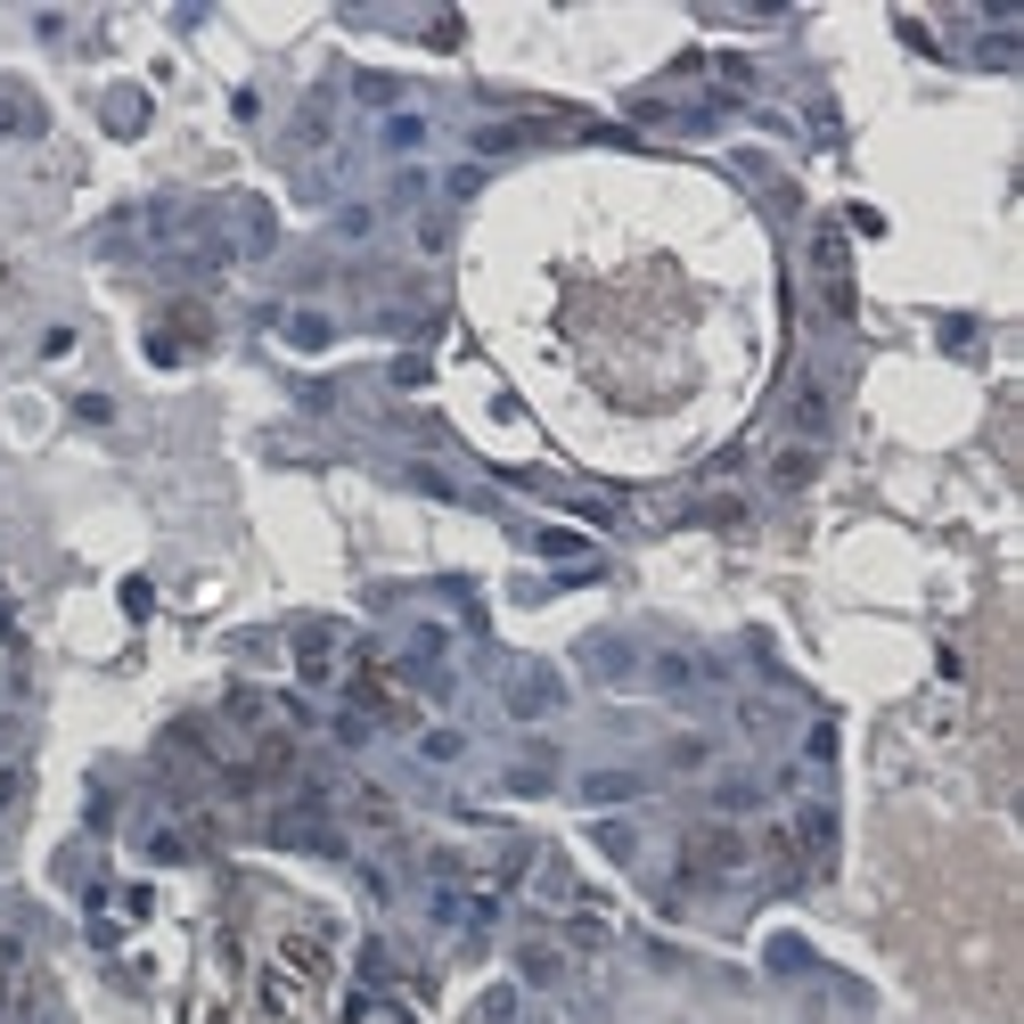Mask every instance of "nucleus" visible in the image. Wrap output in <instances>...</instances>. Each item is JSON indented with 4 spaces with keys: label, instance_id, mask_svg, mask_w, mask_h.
Returning a JSON list of instances; mask_svg holds the SVG:
<instances>
[{
    "label": "nucleus",
    "instance_id": "obj_22",
    "mask_svg": "<svg viewBox=\"0 0 1024 1024\" xmlns=\"http://www.w3.org/2000/svg\"><path fill=\"white\" fill-rule=\"evenodd\" d=\"M352 91H361L369 107H393V82H386V74H361V82H352Z\"/></svg>",
    "mask_w": 1024,
    "mask_h": 1024
},
{
    "label": "nucleus",
    "instance_id": "obj_7",
    "mask_svg": "<svg viewBox=\"0 0 1024 1024\" xmlns=\"http://www.w3.org/2000/svg\"><path fill=\"white\" fill-rule=\"evenodd\" d=\"M550 123H484L475 132V156H509V149H525V140H541Z\"/></svg>",
    "mask_w": 1024,
    "mask_h": 1024
},
{
    "label": "nucleus",
    "instance_id": "obj_4",
    "mask_svg": "<svg viewBox=\"0 0 1024 1024\" xmlns=\"http://www.w3.org/2000/svg\"><path fill=\"white\" fill-rule=\"evenodd\" d=\"M557 697H566V680H557V673H541V664H525V673L509 680V714H516V721H541Z\"/></svg>",
    "mask_w": 1024,
    "mask_h": 1024
},
{
    "label": "nucleus",
    "instance_id": "obj_3",
    "mask_svg": "<svg viewBox=\"0 0 1024 1024\" xmlns=\"http://www.w3.org/2000/svg\"><path fill=\"white\" fill-rule=\"evenodd\" d=\"M337 647H345L337 623H304V632H296V673L311 688H328V680H337Z\"/></svg>",
    "mask_w": 1024,
    "mask_h": 1024
},
{
    "label": "nucleus",
    "instance_id": "obj_18",
    "mask_svg": "<svg viewBox=\"0 0 1024 1024\" xmlns=\"http://www.w3.org/2000/svg\"><path fill=\"white\" fill-rule=\"evenodd\" d=\"M796 427H803V434H820V427H828V393H820V386H803V393H796Z\"/></svg>",
    "mask_w": 1024,
    "mask_h": 1024
},
{
    "label": "nucleus",
    "instance_id": "obj_11",
    "mask_svg": "<svg viewBox=\"0 0 1024 1024\" xmlns=\"http://www.w3.org/2000/svg\"><path fill=\"white\" fill-rule=\"evenodd\" d=\"M17 796H25V762H17L9 729H0V820H9V811H17Z\"/></svg>",
    "mask_w": 1024,
    "mask_h": 1024
},
{
    "label": "nucleus",
    "instance_id": "obj_23",
    "mask_svg": "<svg viewBox=\"0 0 1024 1024\" xmlns=\"http://www.w3.org/2000/svg\"><path fill=\"white\" fill-rule=\"evenodd\" d=\"M337 229H345V238H369V229H378V214H369V205H345Z\"/></svg>",
    "mask_w": 1024,
    "mask_h": 1024
},
{
    "label": "nucleus",
    "instance_id": "obj_2",
    "mask_svg": "<svg viewBox=\"0 0 1024 1024\" xmlns=\"http://www.w3.org/2000/svg\"><path fill=\"white\" fill-rule=\"evenodd\" d=\"M688 869L697 877H738L746 869V836L738 828H697L688 836Z\"/></svg>",
    "mask_w": 1024,
    "mask_h": 1024
},
{
    "label": "nucleus",
    "instance_id": "obj_17",
    "mask_svg": "<svg viewBox=\"0 0 1024 1024\" xmlns=\"http://www.w3.org/2000/svg\"><path fill=\"white\" fill-rule=\"evenodd\" d=\"M656 680L680 697V688H697V680H705V664H688V656H656Z\"/></svg>",
    "mask_w": 1024,
    "mask_h": 1024
},
{
    "label": "nucleus",
    "instance_id": "obj_8",
    "mask_svg": "<svg viewBox=\"0 0 1024 1024\" xmlns=\"http://www.w3.org/2000/svg\"><path fill=\"white\" fill-rule=\"evenodd\" d=\"M41 132V107L25 91H0V140H33Z\"/></svg>",
    "mask_w": 1024,
    "mask_h": 1024
},
{
    "label": "nucleus",
    "instance_id": "obj_9",
    "mask_svg": "<svg viewBox=\"0 0 1024 1024\" xmlns=\"http://www.w3.org/2000/svg\"><path fill=\"white\" fill-rule=\"evenodd\" d=\"M811 468H820V451H811V443H796V451H779L770 484H779V492H803V484H811Z\"/></svg>",
    "mask_w": 1024,
    "mask_h": 1024
},
{
    "label": "nucleus",
    "instance_id": "obj_16",
    "mask_svg": "<svg viewBox=\"0 0 1024 1024\" xmlns=\"http://www.w3.org/2000/svg\"><path fill=\"white\" fill-rule=\"evenodd\" d=\"M287 345H296V352H320L328 345V320H320V311H287Z\"/></svg>",
    "mask_w": 1024,
    "mask_h": 1024
},
{
    "label": "nucleus",
    "instance_id": "obj_13",
    "mask_svg": "<svg viewBox=\"0 0 1024 1024\" xmlns=\"http://www.w3.org/2000/svg\"><path fill=\"white\" fill-rule=\"evenodd\" d=\"M516 967H525V984H557V975H566V959H557L550 943H525V951H516Z\"/></svg>",
    "mask_w": 1024,
    "mask_h": 1024
},
{
    "label": "nucleus",
    "instance_id": "obj_10",
    "mask_svg": "<svg viewBox=\"0 0 1024 1024\" xmlns=\"http://www.w3.org/2000/svg\"><path fill=\"white\" fill-rule=\"evenodd\" d=\"M582 796H591V803H632L639 779H632V770H591V779H582Z\"/></svg>",
    "mask_w": 1024,
    "mask_h": 1024
},
{
    "label": "nucleus",
    "instance_id": "obj_20",
    "mask_svg": "<svg viewBox=\"0 0 1024 1024\" xmlns=\"http://www.w3.org/2000/svg\"><path fill=\"white\" fill-rule=\"evenodd\" d=\"M533 550H541V557H582V533L550 525V533H533Z\"/></svg>",
    "mask_w": 1024,
    "mask_h": 1024
},
{
    "label": "nucleus",
    "instance_id": "obj_14",
    "mask_svg": "<svg viewBox=\"0 0 1024 1024\" xmlns=\"http://www.w3.org/2000/svg\"><path fill=\"white\" fill-rule=\"evenodd\" d=\"M345 811H352L361 828H393V803L378 796V787H352V796H345Z\"/></svg>",
    "mask_w": 1024,
    "mask_h": 1024
},
{
    "label": "nucleus",
    "instance_id": "obj_21",
    "mask_svg": "<svg viewBox=\"0 0 1024 1024\" xmlns=\"http://www.w3.org/2000/svg\"><path fill=\"white\" fill-rule=\"evenodd\" d=\"M418 746H427V762H459V729H427Z\"/></svg>",
    "mask_w": 1024,
    "mask_h": 1024
},
{
    "label": "nucleus",
    "instance_id": "obj_6",
    "mask_svg": "<svg viewBox=\"0 0 1024 1024\" xmlns=\"http://www.w3.org/2000/svg\"><path fill=\"white\" fill-rule=\"evenodd\" d=\"M378 149L386 156H418V149H427V115H418V107H393L378 123Z\"/></svg>",
    "mask_w": 1024,
    "mask_h": 1024
},
{
    "label": "nucleus",
    "instance_id": "obj_19",
    "mask_svg": "<svg viewBox=\"0 0 1024 1024\" xmlns=\"http://www.w3.org/2000/svg\"><path fill=\"white\" fill-rule=\"evenodd\" d=\"M755 796H762L755 779H721V787H714V803H721V811H755Z\"/></svg>",
    "mask_w": 1024,
    "mask_h": 1024
},
{
    "label": "nucleus",
    "instance_id": "obj_5",
    "mask_svg": "<svg viewBox=\"0 0 1024 1024\" xmlns=\"http://www.w3.org/2000/svg\"><path fill=\"white\" fill-rule=\"evenodd\" d=\"M279 975H304V984H328V934L320 926H296L279 943Z\"/></svg>",
    "mask_w": 1024,
    "mask_h": 1024
},
{
    "label": "nucleus",
    "instance_id": "obj_1",
    "mask_svg": "<svg viewBox=\"0 0 1024 1024\" xmlns=\"http://www.w3.org/2000/svg\"><path fill=\"white\" fill-rule=\"evenodd\" d=\"M811 279H820V304L836 320H852V255H844V229H811Z\"/></svg>",
    "mask_w": 1024,
    "mask_h": 1024
},
{
    "label": "nucleus",
    "instance_id": "obj_12",
    "mask_svg": "<svg viewBox=\"0 0 1024 1024\" xmlns=\"http://www.w3.org/2000/svg\"><path fill=\"white\" fill-rule=\"evenodd\" d=\"M591 664H598V680H632V673H639L623 639H591Z\"/></svg>",
    "mask_w": 1024,
    "mask_h": 1024
},
{
    "label": "nucleus",
    "instance_id": "obj_15",
    "mask_svg": "<svg viewBox=\"0 0 1024 1024\" xmlns=\"http://www.w3.org/2000/svg\"><path fill=\"white\" fill-rule=\"evenodd\" d=\"M190 852H197L190 828H149V861H190Z\"/></svg>",
    "mask_w": 1024,
    "mask_h": 1024
}]
</instances>
